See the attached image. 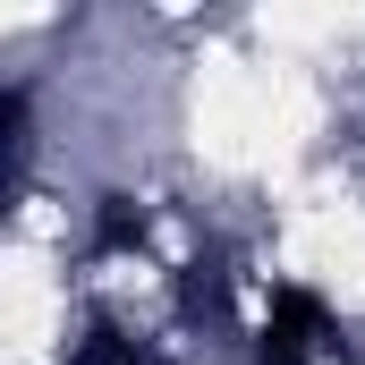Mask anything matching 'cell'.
Here are the masks:
<instances>
[{"mask_svg": "<svg viewBox=\"0 0 365 365\" xmlns=\"http://www.w3.org/2000/svg\"><path fill=\"white\" fill-rule=\"evenodd\" d=\"M255 365H349L340 331H331V306H323L314 289H272V314H264Z\"/></svg>", "mask_w": 365, "mask_h": 365, "instance_id": "obj_1", "label": "cell"}, {"mask_svg": "<svg viewBox=\"0 0 365 365\" xmlns=\"http://www.w3.org/2000/svg\"><path fill=\"white\" fill-rule=\"evenodd\" d=\"M145 238H153V221H145L128 195H110V204H102V221H93V255H136Z\"/></svg>", "mask_w": 365, "mask_h": 365, "instance_id": "obj_2", "label": "cell"}, {"mask_svg": "<svg viewBox=\"0 0 365 365\" xmlns=\"http://www.w3.org/2000/svg\"><path fill=\"white\" fill-rule=\"evenodd\" d=\"M68 365H145V349H136L119 323H93L86 340H77V357H68Z\"/></svg>", "mask_w": 365, "mask_h": 365, "instance_id": "obj_3", "label": "cell"}]
</instances>
